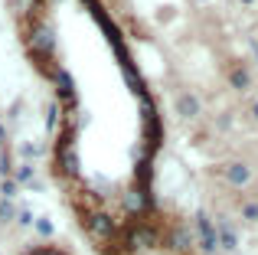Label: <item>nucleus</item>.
Listing matches in <instances>:
<instances>
[{"label":"nucleus","instance_id":"f257e3e1","mask_svg":"<svg viewBox=\"0 0 258 255\" xmlns=\"http://www.w3.org/2000/svg\"><path fill=\"white\" fill-rule=\"evenodd\" d=\"M20 36L52 102V177L101 255L151 229L160 115L105 0H23Z\"/></svg>","mask_w":258,"mask_h":255}]
</instances>
